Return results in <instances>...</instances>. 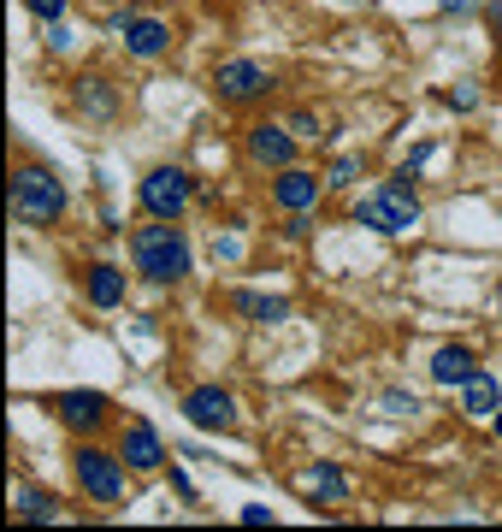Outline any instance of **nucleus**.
I'll list each match as a JSON object with an SVG mask.
<instances>
[{
    "mask_svg": "<svg viewBox=\"0 0 502 532\" xmlns=\"http://www.w3.org/2000/svg\"><path fill=\"white\" fill-rule=\"evenodd\" d=\"M130 261L148 284H178L189 272V237L178 231V219H154L130 237Z\"/></svg>",
    "mask_w": 502,
    "mask_h": 532,
    "instance_id": "nucleus-1",
    "label": "nucleus"
},
{
    "mask_svg": "<svg viewBox=\"0 0 502 532\" xmlns=\"http://www.w3.org/2000/svg\"><path fill=\"white\" fill-rule=\"evenodd\" d=\"M6 201H12L18 225H60L65 219V184L48 166H18L6 178Z\"/></svg>",
    "mask_w": 502,
    "mask_h": 532,
    "instance_id": "nucleus-2",
    "label": "nucleus"
},
{
    "mask_svg": "<svg viewBox=\"0 0 502 532\" xmlns=\"http://www.w3.org/2000/svg\"><path fill=\"white\" fill-rule=\"evenodd\" d=\"M355 225H367V231H378V237L414 231V225H420V201H414V190H408V178H396V184H384V190L355 201Z\"/></svg>",
    "mask_w": 502,
    "mask_h": 532,
    "instance_id": "nucleus-3",
    "label": "nucleus"
},
{
    "mask_svg": "<svg viewBox=\"0 0 502 532\" xmlns=\"http://www.w3.org/2000/svg\"><path fill=\"white\" fill-rule=\"evenodd\" d=\"M125 456H107V450H95V444H83L77 456H71V473H77V491L89 497V503H125Z\"/></svg>",
    "mask_w": 502,
    "mask_h": 532,
    "instance_id": "nucleus-4",
    "label": "nucleus"
},
{
    "mask_svg": "<svg viewBox=\"0 0 502 532\" xmlns=\"http://www.w3.org/2000/svg\"><path fill=\"white\" fill-rule=\"evenodd\" d=\"M189 201H195V178H189L184 166H154V172L142 178V207H148V219H184Z\"/></svg>",
    "mask_w": 502,
    "mask_h": 532,
    "instance_id": "nucleus-5",
    "label": "nucleus"
},
{
    "mask_svg": "<svg viewBox=\"0 0 502 532\" xmlns=\"http://www.w3.org/2000/svg\"><path fill=\"white\" fill-rule=\"evenodd\" d=\"M184 414H189V426H201V432H237V397L219 391V385H195L184 397Z\"/></svg>",
    "mask_w": 502,
    "mask_h": 532,
    "instance_id": "nucleus-6",
    "label": "nucleus"
},
{
    "mask_svg": "<svg viewBox=\"0 0 502 532\" xmlns=\"http://www.w3.org/2000/svg\"><path fill=\"white\" fill-rule=\"evenodd\" d=\"M113 30L125 36V48L136 60H160L166 48H172V24L166 18H142V12H125V18H113Z\"/></svg>",
    "mask_w": 502,
    "mask_h": 532,
    "instance_id": "nucleus-7",
    "label": "nucleus"
},
{
    "mask_svg": "<svg viewBox=\"0 0 502 532\" xmlns=\"http://www.w3.org/2000/svg\"><path fill=\"white\" fill-rule=\"evenodd\" d=\"M319 196H325V178H314L308 166H284V172L272 178V201H278L284 213H314Z\"/></svg>",
    "mask_w": 502,
    "mask_h": 532,
    "instance_id": "nucleus-8",
    "label": "nucleus"
},
{
    "mask_svg": "<svg viewBox=\"0 0 502 532\" xmlns=\"http://www.w3.org/2000/svg\"><path fill=\"white\" fill-rule=\"evenodd\" d=\"M213 89H219V101H260L272 89V71L254 66V60H225L219 77H213Z\"/></svg>",
    "mask_w": 502,
    "mask_h": 532,
    "instance_id": "nucleus-9",
    "label": "nucleus"
},
{
    "mask_svg": "<svg viewBox=\"0 0 502 532\" xmlns=\"http://www.w3.org/2000/svg\"><path fill=\"white\" fill-rule=\"evenodd\" d=\"M119 456L130 462V473H160L166 467V444H160V432L148 420H130L125 438H119Z\"/></svg>",
    "mask_w": 502,
    "mask_h": 532,
    "instance_id": "nucleus-10",
    "label": "nucleus"
},
{
    "mask_svg": "<svg viewBox=\"0 0 502 532\" xmlns=\"http://www.w3.org/2000/svg\"><path fill=\"white\" fill-rule=\"evenodd\" d=\"M296 142H302V136L290 131V125H254L249 131V160L254 166H278V172H284V166L296 160Z\"/></svg>",
    "mask_w": 502,
    "mask_h": 532,
    "instance_id": "nucleus-11",
    "label": "nucleus"
},
{
    "mask_svg": "<svg viewBox=\"0 0 502 532\" xmlns=\"http://www.w3.org/2000/svg\"><path fill=\"white\" fill-rule=\"evenodd\" d=\"M107 408H113V402L101 397V391H60V397H54V414H60L71 432H95V426L107 420Z\"/></svg>",
    "mask_w": 502,
    "mask_h": 532,
    "instance_id": "nucleus-12",
    "label": "nucleus"
},
{
    "mask_svg": "<svg viewBox=\"0 0 502 532\" xmlns=\"http://www.w3.org/2000/svg\"><path fill=\"white\" fill-rule=\"evenodd\" d=\"M125 266H113V261H95L89 272H83V296L95 302V308H119L125 302Z\"/></svg>",
    "mask_w": 502,
    "mask_h": 532,
    "instance_id": "nucleus-13",
    "label": "nucleus"
},
{
    "mask_svg": "<svg viewBox=\"0 0 502 532\" xmlns=\"http://www.w3.org/2000/svg\"><path fill=\"white\" fill-rule=\"evenodd\" d=\"M473 373H479V355L467 343H443L432 355V385H467Z\"/></svg>",
    "mask_w": 502,
    "mask_h": 532,
    "instance_id": "nucleus-14",
    "label": "nucleus"
},
{
    "mask_svg": "<svg viewBox=\"0 0 502 532\" xmlns=\"http://www.w3.org/2000/svg\"><path fill=\"white\" fill-rule=\"evenodd\" d=\"M296 491H308L319 503H343V497H349V473L331 467V462H314L308 473H296Z\"/></svg>",
    "mask_w": 502,
    "mask_h": 532,
    "instance_id": "nucleus-15",
    "label": "nucleus"
},
{
    "mask_svg": "<svg viewBox=\"0 0 502 532\" xmlns=\"http://www.w3.org/2000/svg\"><path fill=\"white\" fill-rule=\"evenodd\" d=\"M497 408H502V385L485 373V367H479V373L461 385V414H467V420H491Z\"/></svg>",
    "mask_w": 502,
    "mask_h": 532,
    "instance_id": "nucleus-16",
    "label": "nucleus"
},
{
    "mask_svg": "<svg viewBox=\"0 0 502 532\" xmlns=\"http://www.w3.org/2000/svg\"><path fill=\"white\" fill-rule=\"evenodd\" d=\"M12 509H18V521H60V503L48 491H30V485H18Z\"/></svg>",
    "mask_w": 502,
    "mask_h": 532,
    "instance_id": "nucleus-17",
    "label": "nucleus"
},
{
    "mask_svg": "<svg viewBox=\"0 0 502 532\" xmlns=\"http://www.w3.org/2000/svg\"><path fill=\"white\" fill-rule=\"evenodd\" d=\"M237 314H249V320H260V326H272V320H284V314H290V302H284V296H249V290H243V296H237Z\"/></svg>",
    "mask_w": 502,
    "mask_h": 532,
    "instance_id": "nucleus-18",
    "label": "nucleus"
},
{
    "mask_svg": "<svg viewBox=\"0 0 502 532\" xmlns=\"http://www.w3.org/2000/svg\"><path fill=\"white\" fill-rule=\"evenodd\" d=\"M355 178H361V160H355V154L331 160V172H325V184H355Z\"/></svg>",
    "mask_w": 502,
    "mask_h": 532,
    "instance_id": "nucleus-19",
    "label": "nucleus"
},
{
    "mask_svg": "<svg viewBox=\"0 0 502 532\" xmlns=\"http://www.w3.org/2000/svg\"><path fill=\"white\" fill-rule=\"evenodd\" d=\"M24 6H30L42 24H60V18H65V0H24Z\"/></svg>",
    "mask_w": 502,
    "mask_h": 532,
    "instance_id": "nucleus-20",
    "label": "nucleus"
},
{
    "mask_svg": "<svg viewBox=\"0 0 502 532\" xmlns=\"http://www.w3.org/2000/svg\"><path fill=\"white\" fill-rule=\"evenodd\" d=\"M83 101H89V113H113V95L101 89V77H89V95Z\"/></svg>",
    "mask_w": 502,
    "mask_h": 532,
    "instance_id": "nucleus-21",
    "label": "nucleus"
},
{
    "mask_svg": "<svg viewBox=\"0 0 502 532\" xmlns=\"http://www.w3.org/2000/svg\"><path fill=\"white\" fill-rule=\"evenodd\" d=\"M426 160H432V142H420V148H414V154H408V160H402V172H396V178H414V172H420V166H426Z\"/></svg>",
    "mask_w": 502,
    "mask_h": 532,
    "instance_id": "nucleus-22",
    "label": "nucleus"
},
{
    "mask_svg": "<svg viewBox=\"0 0 502 532\" xmlns=\"http://www.w3.org/2000/svg\"><path fill=\"white\" fill-rule=\"evenodd\" d=\"M384 408H390V414H420V402L402 397V391H384Z\"/></svg>",
    "mask_w": 502,
    "mask_h": 532,
    "instance_id": "nucleus-23",
    "label": "nucleus"
},
{
    "mask_svg": "<svg viewBox=\"0 0 502 532\" xmlns=\"http://www.w3.org/2000/svg\"><path fill=\"white\" fill-rule=\"evenodd\" d=\"M443 101H449V107H455V113H473V107H479V95H473V89H449V95H443Z\"/></svg>",
    "mask_w": 502,
    "mask_h": 532,
    "instance_id": "nucleus-24",
    "label": "nucleus"
},
{
    "mask_svg": "<svg viewBox=\"0 0 502 532\" xmlns=\"http://www.w3.org/2000/svg\"><path fill=\"white\" fill-rule=\"evenodd\" d=\"M243 527H272V509H260V503H243Z\"/></svg>",
    "mask_w": 502,
    "mask_h": 532,
    "instance_id": "nucleus-25",
    "label": "nucleus"
},
{
    "mask_svg": "<svg viewBox=\"0 0 502 532\" xmlns=\"http://www.w3.org/2000/svg\"><path fill=\"white\" fill-rule=\"evenodd\" d=\"M290 131L308 142V136H319V119H314V113H296V119H290Z\"/></svg>",
    "mask_w": 502,
    "mask_h": 532,
    "instance_id": "nucleus-26",
    "label": "nucleus"
},
{
    "mask_svg": "<svg viewBox=\"0 0 502 532\" xmlns=\"http://www.w3.org/2000/svg\"><path fill=\"white\" fill-rule=\"evenodd\" d=\"M48 48H54V54H65V48H71V30H65V24H54V30H48Z\"/></svg>",
    "mask_w": 502,
    "mask_h": 532,
    "instance_id": "nucleus-27",
    "label": "nucleus"
},
{
    "mask_svg": "<svg viewBox=\"0 0 502 532\" xmlns=\"http://www.w3.org/2000/svg\"><path fill=\"white\" fill-rule=\"evenodd\" d=\"M443 12H479V6H485V0H438Z\"/></svg>",
    "mask_w": 502,
    "mask_h": 532,
    "instance_id": "nucleus-28",
    "label": "nucleus"
},
{
    "mask_svg": "<svg viewBox=\"0 0 502 532\" xmlns=\"http://www.w3.org/2000/svg\"><path fill=\"white\" fill-rule=\"evenodd\" d=\"M491 30H497V42H502V0L491 6Z\"/></svg>",
    "mask_w": 502,
    "mask_h": 532,
    "instance_id": "nucleus-29",
    "label": "nucleus"
},
{
    "mask_svg": "<svg viewBox=\"0 0 502 532\" xmlns=\"http://www.w3.org/2000/svg\"><path fill=\"white\" fill-rule=\"evenodd\" d=\"M491 420H497V438H502V408H497V414H491Z\"/></svg>",
    "mask_w": 502,
    "mask_h": 532,
    "instance_id": "nucleus-30",
    "label": "nucleus"
}]
</instances>
